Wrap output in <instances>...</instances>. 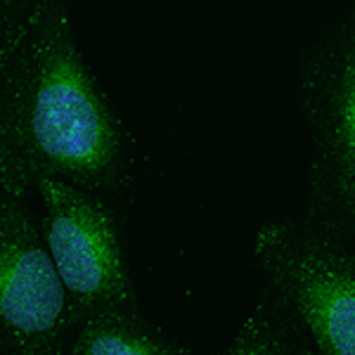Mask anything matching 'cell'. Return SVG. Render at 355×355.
Wrapping results in <instances>:
<instances>
[{
  "mask_svg": "<svg viewBox=\"0 0 355 355\" xmlns=\"http://www.w3.org/2000/svg\"><path fill=\"white\" fill-rule=\"evenodd\" d=\"M133 142L78 48L69 0H38L0 57L3 192L28 194L41 178L114 192Z\"/></svg>",
  "mask_w": 355,
  "mask_h": 355,
  "instance_id": "1",
  "label": "cell"
},
{
  "mask_svg": "<svg viewBox=\"0 0 355 355\" xmlns=\"http://www.w3.org/2000/svg\"><path fill=\"white\" fill-rule=\"evenodd\" d=\"M254 256L315 355H355L353 234L313 218H272L256 232Z\"/></svg>",
  "mask_w": 355,
  "mask_h": 355,
  "instance_id": "2",
  "label": "cell"
},
{
  "mask_svg": "<svg viewBox=\"0 0 355 355\" xmlns=\"http://www.w3.org/2000/svg\"><path fill=\"white\" fill-rule=\"evenodd\" d=\"M299 100L311 135V218L355 230V12L308 48Z\"/></svg>",
  "mask_w": 355,
  "mask_h": 355,
  "instance_id": "3",
  "label": "cell"
},
{
  "mask_svg": "<svg viewBox=\"0 0 355 355\" xmlns=\"http://www.w3.org/2000/svg\"><path fill=\"white\" fill-rule=\"evenodd\" d=\"M33 190L43 202L41 230L67 289L73 329L90 315L135 308L123 239L112 206L55 178H41Z\"/></svg>",
  "mask_w": 355,
  "mask_h": 355,
  "instance_id": "4",
  "label": "cell"
},
{
  "mask_svg": "<svg viewBox=\"0 0 355 355\" xmlns=\"http://www.w3.org/2000/svg\"><path fill=\"white\" fill-rule=\"evenodd\" d=\"M26 197L0 192V353L64 355L69 296Z\"/></svg>",
  "mask_w": 355,
  "mask_h": 355,
  "instance_id": "5",
  "label": "cell"
},
{
  "mask_svg": "<svg viewBox=\"0 0 355 355\" xmlns=\"http://www.w3.org/2000/svg\"><path fill=\"white\" fill-rule=\"evenodd\" d=\"M64 355H192L135 308L90 315L71 331Z\"/></svg>",
  "mask_w": 355,
  "mask_h": 355,
  "instance_id": "6",
  "label": "cell"
},
{
  "mask_svg": "<svg viewBox=\"0 0 355 355\" xmlns=\"http://www.w3.org/2000/svg\"><path fill=\"white\" fill-rule=\"evenodd\" d=\"M220 355H315L306 331L268 287Z\"/></svg>",
  "mask_w": 355,
  "mask_h": 355,
  "instance_id": "7",
  "label": "cell"
},
{
  "mask_svg": "<svg viewBox=\"0 0 355 355\" xmlns=\"http://www.w3.org/2000/svg\"><path fill=\"white\" fill-rule=\"evenodd\" d=\"M38 0H0V57L31 17Z\"/></svg>",
  "mask_w": 355,
  "mask_h": 355,
  "instance_id": "8",
  "label": "cell"
},
{
  "mask_svg": "<svg viewBox=\"0 0 355 355\" xmlns=\"http://www.w3.org/2000/svg\"><path fill=\"white\" fill-rule=\"evenodd\" d=\"M0 192H3V168H0Z\"/></svg>",
  "mask_w": 355,
  "mask_h": 355,
  "instance_id": "9",
  "label": "cell"
},
{
  "mask_svg": "<svg viewBox=\"0 0 355 355\" xmlns=\"http://www.w3.org/2000/svg\"><path fill=\"white\" fill-rule=\"evenodd\" d=\"M351 234H353V237H355V230H353V232H351Z\"/></svg>",
  "mask_w": 355,
  "mask_h": 355,
  "instance_id": "10",
  "label": "cell"
},
{
  "mask_svg": "<svg viewBox=\"0 0 355 355\" xmlns=\"http://www.w3.org/2000/svg\"><path fill=\"white\" fill-rule=\"evenodd\" d=\"M0 355H5V353H0Z\"/></svg>",
  "mask_w": 355,
  "mask_h": 355,
  "instance_id": "11",
  "label": "cell"
}]
</instances>
